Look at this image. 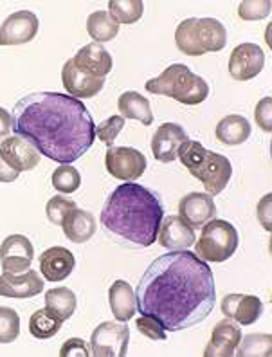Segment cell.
<instances>
[{
	"label": "cell",
	"instance_id": "6da1fadb",
	"mask_svg": "<svg viewBox=\"0 0 272 357\" xmlns=\"http://www.w3.org/2000/svg\"><path fill=\"white\" fill-rule=\"evenodd\" d=\"M137 310L165 331L181 332L202 323L216 303L211 267L191 251L156 258L135 289Z\"/></svg>",
	"mask_w": 272,
	"mask_h": 357
},
{
	"label": "cell",
	"instance_id": "7a4b0ae2",
	"mask_svg": "<svg viewBox=\"0 0 272 357\" xmlns=\"http://www.w3.org/2000/svg\"><path fill=\"white\" fill-rule=\"evenodd\" d=\"M15 135L58 165H70L91 149L96 125L85 105L69 94L31 92L11 112Z\"/></svg>",
	"mask_w": 272,
	"mask_h": 357
},
{
	"label": "cell",
	"instance_id": "3957f363",
	"mask_svg": "<svg viewBox=\"0 0 272 357\" xmlns=\"http://www.w3.org/2000/svg\"><path fill=\"white\" fill-rule=\"evenodd\" d=\"M163 218L159 197L137 183L117 186L101 209V224L108 233L143 248L156 244Z\"/></svg>",
	"mask_w": 272,
	"mask_h": 357
},
{
	"label": "cell",
	"instance_id": "277c9868",
	"mask_svg": "<svg viewBox=\"0 0 272 357\" xmlns=\"http://www.w3.org/2000/svg\"><path fill=\"white\" fill-rule=\"evenodd\" d=\"M177 157L197 181L204 184L208 195H218L233 177V166L227 157L208 150L199 141L188 139L179 149Z\"/></svg>",
	"mask_w": 272,
	"mask_h": 357
},
{
	"label": "cell",
	"instance_id": "5b68a950",
	"mask_svg": "<svg viewBox=\"0 0 272 357\" xmlns=\"http://www.w3.org/2000/svg\"><path fill=\"white\" fill-rule=\"evenodd\" d=\"M146 91L157 96L173 98L182 105H200L209 96L208 82L182 63H173L163 75L148 79Z\"/></svg>",
	"mask_w": 272,
	"mask_h": 357
},
{
	"label": "cell",
	"instance_id": "8992f818",
	"mask_svg": "<svg viewBox=\"0 0 272 357\" xmlns=\"http://www.w3.org/2000/svg\"><path fill=\"white\" fill-rule=\"evenodd\" d=\"M175 44L182 54L202 56L218 52L227 44V31L216 18H186L175 31Z\"/></svg>",
	"mask_w": 272,
	"mask_h": 357
},
{
	"label": "cell",
	"instance_id": "52a82bcc",
	"mask_svg": "<svg viewBox=\"0 0 272 357\" xmlns=\"http://www.w3.org/2000/svg\"><path fill=\"white\" fill-rule=\"evenodd\" d=\"M238 249V231L227 220L222 218H211L206 226L202 227V235L199 242L195 244L197 257L204 261H220L229 260Z\"/></svg>",
	"mask_w": 272,
	"mask_h": 357
},
{
	"label": "cell",
	"instance_id": "ba28073f",
	"mask_svg": "<svg viewBox=\"0 0 272 357\" xmlns=\"http://www.w3.org/2000/svg\"><path fill=\"white\" fill-rule=\"evenodd\" d=\"M130 328L125 323L105 321L91 335V352L96 357H125L128 354Z\"/></svg>",
	"mask_w": 272,
	"mask_h": 357
},
{
	"label": "cell",
	"instance_id": "9c48e42d",
	"mask_svg": "<svg viewBox=\"0 0 272 357\" xmlns=\"http://www.w3.org/2000/svg\"><path fill=\"white\" fill-rule=\"evenodd\" d=\"M146 157L141 150L132 146H108L105 166L108 174L125 183H134L146 170Z\"/></svg>",
	"mask_w": 272,
	"mask_h": 357
},
{
	"label": "cell",
	"instance_id": "30bf717a",
	"mask_svg": "<svg viewBox=\"0 0 272 357\" xmlns=\"http://www.w3.org/2000/svg\"><path fill=\"white\" fill-rule=\"evenodd\" d=\"M265 52L256 44H240L229 56V75L236 82L252 79L264 70Z\"/></svg>",
	"mask_w": 272,
	"mask_h": 357
},
{
	"label": "cell",
	"instance_id": "8fae6325",
	"mask_svg": "<svg viewBox=\"0 0 272 357\" xmlns=\"http://www.w3.org/2000/svg\"><path fill=\"white\" fill-rule=\"evenodd\" d=\"M38 17L33 11L22 9L9 15L0 26V45H24L29 44L38 33Z\"/></svg>",
	"mask_w": 272,
	"mask_h": 357
},
{
	"label": "cell",
	"instance_id": "7c38bea8",
	"mask_svg": "<svg viewBox=\"0 0 272 357\" xmlns=\"http://www.w3.org/2000/svg\"><path fill=\"white\" fill-rule=\"evenodd\" d=\"M61 83H63L65 91L69 92V96L76 98V100H85V98L89 100V98L100 94L105 85V78L89 75L70 58L65 61L63 69H61Z\"/></svg>",
	"mask_w": 272,
	"mask_h": 357
},
{
	"label": "cell",
	"instance_id": "4fadbf2b",
	"mask_svg": "<svg viewBox=\"0 0 272 357\" xmlns=\"http://www.w3.org/2000/svg\"><path fill=\"white\" fill-rule=\"evenodd\" d=\"M35 258V248L29 238L24 235H9L0 245V264L4 273L20 275L31 269V261Z\"/></svg>",
	"mask_w": 272,
	"mask_h": 357
},
{
	"label": "cell",
	"instance_id": "5bb4252c",
	"mask_svg": "<svg viewBox=\"0 0 272 357\" xmlns=\"http://www.w3.org/2000/svg\"><path fill=\"white\" fill-rule=\"evenodd\" d=\"M190 139L186 130L177 123H163L151 137V153L157 161L173 162L182 144Z\"/></svg>",
	"mask_w": 272,
	"mask_h": 357
},
{
	"label": "cell",
	"instance_id": "9a60e30c",
	"mask_svg": "<svg viewBox=\"0 0 272 357\" xmlns=\"http://www.w3.org/2000/svg\"><path fill=\"white\" fill-rule=\"evenodd\" d=\"M0 155L4 157V161L13 170L29 172L35 170L36 166L40 165V155L42 153L20 135H11V137H6L0 144Z\"/></svg>",
	"mask_w": 272,
	"mask_h": 357
},
{
	"label": "cell",
	"instance_id": "2e32d148",
	"mask_svg": "<svg viewBox=\"0 0 272 357\" xmlns=\"http://www.w3.org/2000/svg\"><path fill=\"white\" fill-rule=\"evenodd\" d=\"M179 213L188 226L193 229H202L211 218H215L216 206L211 195L193 192L182 197L179 202Z\"/></svg>",
	"mask_w": 272,
	"mask_h": 357
},
{
	"label": "cell",
	"instance_id": "e0dca14e",
	"mask_svg": "<svg viewBox=\"0 0 272 357\" xmlns=\"http://www.w3.org/2000/svg\"><path fill=\"white\" fill-rule=\"evenodd\" d=\"M220 309L225 318L233 319L240 325H252L264 314V303L252 294H227L222 298Z\"/></svg>",
	"mask_w": 272,
	"mask_h": 357
},
{
	"label": "cell",
	"instance_id": "ac0fdd59",
	"mask_svg": "<svg viewBox=\"0 0 272 357\" xmlns=\"http://www.w3.org/2000/svg\"><path fill=\"white\" fill-rule=\"evenodd\" d=\"M242 341V331L233 319H222L211 332V340L204 350L206 357H231Z\"/></svg>",
	"mask_w": 272,
	"mask_h": 357
},
{
	"label": "cell",
	"instance_id": "d6986e66",
	"mask_svg": "<svg viewBox=\"0 0 272 357\" xmlns=\"http://www.w3.org/2000/svg\"><path fill=\"white\" fill-rule=\"evenodd\" d=\"M40 271H42L43 280L47 282H61L67 280L76 267V258L73 251L67 248H49L40 255Z\"/></svg>",
	"mask_w": 272,
	"mask_h": 357
},
{
	"label": "cell",
	"instance_id": "ffe728a7",
	"mask_svg": "<svg viewBox=\"0 0 272 357\" xmlns=\"http://www.w3.org/2000/svg\"><path fill=\"white\" fill-rule=\"evenodd\" d=\"M159 244L169 251H182L195 244V231L193 227L188 226L181 217L177 215H169L163 218L159 227V235H157Z\"/></svg>",
	"mask_w": 272,
	"mask_h": 357
},
{
	"label": "cell",
	"instance_id": "44dd1931",
	"mask_svg": "<svg viewBox=\"0 0 272 357\" xmlns=\"http://www.w3.org/2000/svg\"><path fill=\"white\" fill-rule=\"evenodd\" d=\"M43 291V280L38 273L27 269L26 273L13 275L4 273L0 276V296L6 298H33Z\"/></svg>",
	"mask_w": 272,
	"mask_h": 357
},
{
	"label": "cell",
	"instance_id": "7402d4cb",
	"mask_svg": "<svg viewBox=\"0 0 272 357\" xmlns=\"http://www.w3.org/2000/svg\"><path fill=\"white\" fill-rule=\"evenodd\" d=\"M83 70H86L89 75L98 76V78H105V76L112 70V56L110 52L103 47L101 44H86L76 52V56L73 58Z\"/></svg>",
	"mask_w": 272,
	"mask_h": 357
},
{
	"label": "cell",
	"instance_id": "603a6c76",
	"mask_svg": "<svg viewBox=\"0 0 272 357\" xmlns=\"http://www.w3.org/2000/svg\"><path fill=\"white\" fill-rule=\"evenodd\" d=\"M61 227H63L65 236L70 242H74V244H85V242H89L94 236L98 224H96V218L91 211L74 208L65 215Z\"/></svg>",
	"mask_w": 272,
	"mask_h": 357
},
{
	"label": "cell",
	"instance_id": "cb8c5ba5",
	"mask_svg": "<svg viewBox=\"0 0 272 357\" xmlns=\"http://www.w3.org/2000/svg\"><path fill=\"white\" fill-rule=\"evenodd\" d=\"M108 301H110V310L117 321H130L134 318L137 310V300H135V291L130 287V283L125 280H116L108 289Z\"/></svg>",
	"mask_w": 272,
	"mask_h": 357
},
{
	"label": "cell",
	"instance_id": "d4e9b609",
	"mask_svg": "<svg viewBox=\"0 0 272 357\" xmlns=\"http://www.w3.org/2000/svg\"><path fill=\"white\" fill-rule=\"evenodd\" d=\"M251 123L247 121V118L238 116V114H231V116H225L224 119L218 121L215 135L216 139L227 144V146H238L251 137Z\"/></svg>",
	"mask_w": 272,
	"mask_h": 357
},
{
	"label": "cell",
	"instance_id": "484cf974",
	"mask_svg": "<svg viewBox=\"0 0 272 357\" xmlns=\"http://www.w3.org/2000/svg\"><path fill=\"white\" fill-rule=\"evenodd\" d=\"M117 107H119V112L125 119H135V121H141L146 127H150L153 123V112H151L150 101L139 92H123L119 100H117Z\"/></svg>",
	"mask_w": 272,
	"mask_h": 357
},
{
	"label": "cell",
	"instance_id": "4316f807",
	"mask_svg": "<svg viewBox=\"0 0 272 357\" xmlns=\"http://www.w3.org/2000/svg\"><path fill=\"white\" fill-rule=\"evenodd\" d=\"M76 307H78V300H76V294L69 287L49 289L45 292V309L51 310L61 321L73 318V314L76 312Z\"/></svg>",
	"mask_w": 272,
	"mask_h": 357
},
{
	"label": "cell",
	"instance_id": "83f0119b",
	"mask_svg": "<svg viewBox=\"0 0 272 357\" xmlns=\"http://www.w3.org/2000/svg\"><path fill=\"white\" fill-rule=\"evenodd\" d=\"M86 33L96 40V44H103L119 35V26L114 22L108 11H94L86 18Z\"/></svg>",
	"mask_w": 272,
	"mask_h": 357
},
{
	"label": "cell",
	"instance_id": "f1b7e54d",
	"mask_svg": "<svg viewBox=\"0 0 272 357\" xmlns=\"http://www.w3.org/2000/svg\"><path fill=\"white\" fill-rule=\"evenodd\" d=\"M61 325L63 321L47 309L36 310L29 318V332L36 340H51L60 332Z\"/></svg>",
	"mask_w": 272,
	"mask_h": 357
},
{
	"label": "cell",
	"instance_id": "f546056e",
	"mask_svg": "<svg viewBox=\"0 0 272 357\" xmlns=\"http://www.w3.org/2000/svg\"><path fill=\"white\" fill-rule=\"evenodd\" d=\"M144 13L143 0H110L108 2V15L114 22L119 24H135L141 20Z\"/></svg>",
	"mask_w": 272,
	"mask_h": 357
},
{
	"label": "cell",
	"instance_id": "4dcf8cb0",
	"mask_svg": "<svg viewBox=\"0 0 272 357\" xmlns=\"http://www.w3.org/2000/svg\"><path fill=\"white\" fill-rule=\"evenodd\" d=\"M271 347H272V337L269 334H249L243 337L238 344L236 356L240 357H269L271 356Z\"/></svg>",
	"mask_w": 272,
	"mask_h": 357
},
{
	"label": "cell",
	"instance_id": "1f68e13d",
	"mask_svg": "<svg viewBox=\"0 0 272 357\" xmlns=\"http://www.w3.org/2000/svg\"><path fill=\"white\" fill-rule=\"evenodd\" d=\"M52 188L60 193H74L82 186V175L80 172L70 165L58 166L56 170L52 172Z\"/></svg>",
	"mask_w": 272,
	"mask_h": 357
},
{
	"label": "cell",
	"instance_id": "d6a6232c",
	"mask_svg": "<svg viewBox=\"0 0 272 357\" xmlns=\"http://www.w3.org/2000/svg\"><path fill=\"white\" fill-rule=\"evenodd\" d=\"M20 335V316L11 307H0V343H13Z\"/></svg>",
	"mask_w": 272,
	"mask_h": 357
},
{
	"label": "cell",
	"instance_id": "836d02e7",
	"mask_svg": "<svg viewBox=\"0 0 272 357\" xmlns=\"http://www.w3.org/2000/svg\"><path fill=\"white\" fill-rule=\"evenodd\" d=\"M271 13V0H243L238 6V15L242 20H264Z\"/></svg>",
	"mask_w": 272,
	"mask_h": 357
},
{
	"label": "cell",
	"instance_id": "e575fe53",
	"mask_svg": "<svg viewBox=\"0 0 272 357\" xmlns=\"http://www.w3.org/2000/svg\"><path fill=\"white\" fill-rule=\"evenodd\" d=\"M125 128V118L123 116H110L108 119L101 121L98 127H96V137L100 141H103L105 144L112 146L114 141L121 130Z\"/></svg>",
	"mask_w": 272,
	"mask_h": 357
},
{
	"label": "cell",
	"instance_id": "d590c367",
	"mask_svg": "<svg viewBox=\"0 0 272 357\" xmlns=\"http://www.w3.org/2000/svg\"><path fill=\"white\" fill-rule=\"evenodd\" d=\"M74 208H78L76 202L70 201V199H67V197L63 195H56L52 197L51 201L47 202V206H45V213H47L49 222H52L54 226H61L65 215L69 213L70 209Z\"/></svg>",
	"mask_w": 272,
	"mask_h": 357
},
{
	"label": "cell",
	"instance_id": "8d00e7d4",
	"mask_svg": "<svg viewBox=\"0 0 272 357\" xmlns=\"http://www.w3.org/2000/svg\"><path fill=\"white\" fill-rule=\"evenodd\" d=\"M135 325H137V331L141 332V334L146 335V337H150L151 341H166V340H168L165 327H163L159 321H156V319L148 318V316H141V318L135 321Z\"/></svg>",
	"mask_w": 272,
	"mask_h": 357
},
{
	"label": "cell",
	"instance_id": "74e56055",
	"mask_svg": "<svg viewBox=\"0 0 272 357\" xmlns=\"http://www.w3.org/2000/svg\"><path fill=\"white\" fill-rule=\"evenodd\" d=\"M91 357V347L85 343L80 337H70V340L65 341L60 349V357Z\"/></svg>",
	"mask_w": 272,
	"mask_h": 357
},
{
	"label": "cell",
	"instance_id": "f35d334b",
	"mask_svg": "<svg viewBox=\"0 0 272 357\" xmlns=\"http://www.w3.org/2000/svg\"><path fill=\"white\" fill-rule=\"evenodd\" d=\"M255 119L258 123V127L262 128L264 132H271L272 130V125H271V98H264V100L259 101L256 105L255 109Z\"/></svg>",
	"mask_w": 272,
	"mask_h": 357
},
{
	"label": "cell",
	"instance_id": "ab89813d",
	"mask_svg": "<svg viewBox=\"0 0 272 357\" xmlns=\"http://www.w3.org/2000/svg\"><path fill=\"white\" fill-rule=\"evenodd\" d=\"M258 218L267 231H271V195H265L258 202Z\"/></svg>",
	"mask_w": 272,
	"mask_h": 357
},
{
	"label": "cell",
	"instance_id": "60d3db41",
	"mask_svg": "<svg viewBox=\"0 0 272 357\" xmlns=\"http://www.w3.org/2000/svg\"><path fill=\"white\" fill-rule=\"evenodd\" d=\"M18 177H20V172L13 170V168L4 161V157L0 155V183H15Z\"/></svg>",
	"mask_w": 272,
	"mask_h": 357
},
{
	"label": "cell",
	"instance_id": "b9f144b4",
	"mask_svg": "<svg viewBox=\"0 0 272 357\" xmlns=\"http://www.w3.org/2000/svg\"><path fill=\"white\" fill-rule=\"evenodd\" d=\"M11 125H13L11 114L0 107V139H4L6 135H9V132H11Z\"/></svg>",
	"mask_w": 272,
	"mask_h": 357
}]
</instances>
